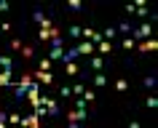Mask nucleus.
Masks as SVG:
<instances>
[{
	"instance_id": "obj_15",
	"label": "nucleus",
	"mask_w": 158,
	"mask_h": 128,
	"mask_svg": "<svg viewBox=\"0 0 158 128\" xmlns=\"http://www.w3.org/2000/svg\"><path fill=\"white\" fill-rule=\"evenodd\" d=\"M113 88H115V91H121V94H123V91H129V80H126V77H118L115 83H113Z\"/></svg>"
},
{
	"instance_id": "obj_23",
	"label": "nucleus",
	"mask_w": 158,
	"mask_h": 128,
	"mask_svg": "<svg viewBox=\"0 0 158 128\" xmlns=\"http://www.w3.org/2000/svg\"><path fill=\"white\" fill-rule=\"evenodd\" d=\"M81 99H83L86 104H94V99H97V96H94V91H91V88H86V91H83V96H81Z\"/></svg>"
},
{
	"instance_id": "obj_20",
	"label": "nucleus",
	"mask_w": 158,
	"mask_h": 128,
	"mask_svg": "<svg viewBox=\"0 0 158 128\" xmlns=\"http://www.w3.org/2000/svg\"><path fill=\"white\" fill-rule=\"evenodd\" d=\"M67 35H70V40H78V37H81V27H78V24H73L70 29H67Z\"/></svg>"
},
{
	"instance_id": "obj_7",
	"label": "nucleus",
	"mask_w": 158,
	"mask_h": 128,
	"mask_svg": "<svg viewBox=\"0 0 158 128\" xmlns=\"http://www.w3.org/2000/svg\"><path fill=\"white\" fill-rule=\"evenodd\" d=\"M22 128H40V118L38 115H30V118H22V123H19Z\"/></svg>"
},
{
	"instance_id": "obj_6",
	"label": "nucleus",
	"mask_w": 158,
	"mask_h": 128,
	"mask_svg": "<svg viewBox=\"0 0 158 128\" xmlns=\"http://www.w3.org/2000/svg\"><path fill=\"white\" fill-rule=\"evenodd\" d=\"M19 53H22V64H32V59H35V48H32V45H27V43H24V48H22Z\"/></svg>"
},
{
	"instance_id": "obj_31",
	"label": "nucleus",
	"mask_w": 158,
	"mask_h": 128,
	"mask_svg": "<svg viewBox=\"0 0 158 128\" xmlns=\"http://www.w3.org/2000/svg\"><path fill=\"white\" fill-rule=\"evenodd\" d=\"M148 107H150V110H153V107H158V99H156V96H153V94L148 96Z\"/></svg>"
},
{
	"instance_id": "obj_2",
	"label": "nucleus",
	"mask_w": 158,
	"mask_h": 128,
	"mask_svg": "<svg viewBox=\"0 0 158 128\" xmlns=\"http://www.w3.org/2000/svg\"><path fill=\"white\" fill-rule=\"evenodd\" d=\"M134 51H139V53H150V51H158V40H156V37H148V40L137 43V48H134Z\"/></svg>"
},
{
	"instance_id": "obj_17",
	"label": "nucleus",
	"mask_w": 158,
	"mask_h": 128,
	"mask_svg": "<svg viewBox=\"0 0 158 128\" xmlns=\"http://www.w3.org/2000/svg\"><path fill=\"white\" fill-rule=\"evenodd\" d=\"M8 48H11V51H14V53H19V51H22V48H24V43L19 40V37H14V40H8Z\"/></svg>"
},
{
	"instance_id": "obj_4",
	"label": "nucleus",
	"mask_w": 158,
	"mask_h": 128,
	"mask_svg": "<svg viewBox=\"0 0 158 128\" xmlns=\"http://www.w3.org/2000/svg\"><path fill=\"white\" fill-rule=\"evenodd\" d=\"M75 51H78V56H91V53H94V43L91 40H83V43L75 45Z\"/></svg>"
},
{
	"instance_id": "obj_14",
	"label": "nucleus",
	"mask_w": 158,
	"mask_h": 128,
	"mask_svg": "<svg viewBox=\"0 0 158 128\" xmlns=\"http://www.w3.org/2000/svg\"><path fill=\"white\" fill-rule=\"evenodd\" d=\"M11 77H14V72H0V88H8ZM11 88H14V85H11Z\"/></svg>"
},
{
	"instance_id": "obj_21",
	"label": "nucleus",
	"mask_w": 158,
	"mask_h": 128,
	"mask_svg": "<svg viewBox=\"0 0 158 128\" xmlns=\"http://www.w3.org/2000/svg\"><path fill=\"white\" fill-rule=\"evenodd\" d=\"M64 72H67V75H78V72H81V69H78V64H75V61H70V64H64Z\"/></svg>"
},
{
	"instance_id": "obj_12",
	"label": "nucleus",
	"mask_w": 158,
	"mask_h": 128,
	"mask_svg": "<svg viewBox=\"0 0 158 128\" xmlns=\"http://www.w3.org/2000/svg\"><path fill=\"white\" fill-rule=\"evenodd\" d=\"M62 56H64V48H59V45H54V48H51V53H48L51 61H62Z\"/></svg>"
},
{
	"instance_id": "obj_13",
	"label": "nucleus",
	"mask_w": 158,
	"mask_h": 128,
	"mask_svg": "<svg viewBox=\"0 0 158 128\" xmlns=\"http://www.w3.org/2000/svg\"><path fill=\"white\" fill-rule=\"evenodd\" d=\"M91 83L94 85H107V75H105V72H94V75H91Z\"/></svg>"
},
{
	"instance_id": "obj_5",
	"label": "nucleus",
	"mask_w": 158,
	"mask_h": 128,
	"mask_svg": "<svg viewBox=\"0 0 158 128\" xmlns=\"http://www.w3.org/2000/svg\"><path fill=\"white\" fill-rule=\"evenodd\" d=\"M32 19L38 21V24H40V29H51V27H54V21H51L48 16H43V11H35Z\"/></svg>"
},
{
	"instance_id": "obj_25",
	"label": "nucleus",
	"mask_w": 158,
	"mask_h": 128,
	"mask_svg": "<svg viewBox=\"0 0 158 128\" xmlns=\"http://www.w3.org/2000/svg\"><path fill=\"white\" fill-rule=\"evenodd\" d=\"M22 123V115H16V112H8V126H19Z\"/></svg>"
},
{
	"instance_id": "obj_8",
	"label": "nucleus",
	"mask_w": 158,
	"mask_h": 128,
	"mask_svg": "<svg viewBox=\"0 0 158 128\" xmlns=\"http://www.w3.org/2000/svg\"><path fill=\"white\" fill-rule=\"evenodd\" d=\"M97 51H99V56L105 59V56H110V53H113V43H110V40H102V43H97Z\"/></svg>"
},
{
	"instance_id": "obj_29",
	"label": "nucleus",
	"mask_w": 158,
	"mask_h": 128,
	"mask_svg": "<svg viewBox=\"0 0 158 128\" xmlns=\"http://www.w3.org/2000/svg\"><path fill=\"white\" fill-rule=\"evenodd\" d=\"M67 8H70V11H81V8H83V3H78V0H70V3H67Z\"/></svg>"
},
{
	"instance_id": "obj_11",
	"label": "nucleus",
	"mask_w": 158,
	"mask_h": 128,
	"mask_svg": "<svg viewBox=\"0 0 158 128\" xmlns=\"http://www.w3.org/2000/svg\"><path fill=\"white\" fill-rule=\"evenodd\" d=\"M121 48H123L126 53L134 51V48H137V40H134V37H123V40H121Z\"/></svg>"
},
{
	"instance_id": "obj_9",
	"label": "nucleus",
	"mask_w": 158,
	"mask_h": 128,
	"mask_svg": "<svg viewBox=\"0 0 158 128\" xmlns=\"http://www.w3.org/2000/svg\"><path fill=\"white\" fill-rule=\"evenodd\" d=\"M0 69L3 72H14V59L11 56H0Z\"/></svg>"
},
{
	"instance_id": "obj_3",
	"label": "nucleus",
	"mask_w": 158,
	"mask_h": 128,
	"mask_svg": "<svg viewBox=\"0 0 158 128\" xmlns=\"http://www.w3.org/2000/svg\"><path fill=\"white\" fill-rule=\"evenodd\" d=\"M148 37H153V27L150 24H142V27H137V29H134V40H148Z\"/></svg>"
},
{
	"instance_id": "obj_35",
	"label": "nucleus",
	"mask_w": 158,
	"mask_h": 128,
	"mask_svg": "<svg viewBox=\"0 0 158 128\" xmlns=\"http://www.w3.org/2000/svg\"><path fill=\"white\" fill-rule=\"evenodd\" d=\"M0 96H3V88H0Z\"/></svg>"
},
{
	"instance_id": "obj_34",
	"label": "nucleus",
	"mask_w": 158,
	"mask_h": 128,
	"mask_svg": "<svg viewBox=\"0 0 158 128\" xmlns=\"http://www.w3.org/2000/svg\"><path fill=\"white\" fill-rule=\"evenodd\" d=\"M129 128H142V126L137 123V120H131V123H129Z\"/></svg>"
},
{
	"instance_id": "obj_28",
	"label": "nucleus",
	"mask_w": 158,
	"mask_h": 128,
	"mask_svg": "<svg viewBox=\"0 0 158 128\" xmlns=\"http://www.w3.org/2000/svg\"><path fill=\"white\" fill-rule=\"evenodd\" d=\"M59 96H62V99L73 96V88H70V85H62V88H59Z\"/></svg>"
},
{
	"instance_id": "obj_26",
	"label": "nucleus",
	"mask_w": 158,
	"mask_h": 128,
	"mask_svg": "<svg viewBox=\"0 0 158 128\" xmlns=\"http://www.w3.org/2000/svg\"><path fill=\"white\" fill-rule=\"evenodd\" d=\"M129 29H131V21H121V24L115 27V32H123V35L129 32Z\"/></svg>"
},
{
	"instance_id": "obj_33",
	"label": "nucleus",
	"mask_w": 158,
	"mask_h": 128,
	"mask_svg": "<svg viewBox=\"0 0 158 128\" xmlns=\"http://www.w3.org/2000/svg\"><path fill=\"white\" fill-rule=\"evenodd\" d=\"M0 11H8V3L6 0H0Z\"/></svg>"
},
{
	"instance_id": "obj_32",
	"label": "nucleus",
	"mask_w": 158,
	"mask_h": 128,
	"mask_svg": "<svg viewBox=\"0 0 158 128\" xmlns=\"http://www.w3.org/2000/svg\"><path fill=\"white\" fill-rule=\"evenodd\" d=\"M67 128H83V126H81L78 120H67Z\"/></svg>"
},
{
	"instance_id": "obj_19",
	"label": "nucleus",
	"mask_w": 158,
	"mask_h": 128,
	"mask_svg": "<svg viewBox=\"0 0 158 128\" xmlns=\"http://www.w3.org/2000/svg\"><path fill=\"white\" fill-rule=\"evenodd\" d=\"M38 40H43V43H51V40H54L51 29H40V32H38Z\"/></svg>"
},
{
	"instance_id": "obj_22",
	"label": "nucleus",
	"mask_w": 158,
	"mask_h": 128,
	"mask_svg": "<svg viewBox=\"0 0 158 128\" xmlns=\"http://www.w3.org/2000/svg\"><path fill=\"white\" fill-rule=\"evenodd\" d=\"M83 91H86L83 83H73V96H78V99H81V96H83Z\"/></svg>"
},
{
	"instance_id": "obj_27",
	"label": "nucleus",
	"mask_w": 158,
	"mask_h": 128,
	"mask_svg": "<svg viewBox=\"0 0 158 128\" xmlns=\"http://www.w3.org/2000/svg\"><path fill=\"white\" fill-rule=\"evenodd\" d=\"M0 128H8V112L0 110Z\"/></svg>"
},
{
	"instance_id": "obj_10",
	"label": "nucleus",
	"mask_w": 158,
	"mask_h": 128,
	"mask_svg": "<svg viewBox=\"0 0 158 128\" xmlns=\"http://www.w3.org/2000/svg\"><path fill=\"white\" fill-rule=\"evenodd\" d=\"M89 64H91L94 72H102V67H105V59H102L99 53H97V56H91V61H89Z\"/></svg>"
},
{
	"instance_id": "obj_30",
	"label": "nucleus",
	"mask_w": 158,
	"mask_h": 128,
	"mask_svg": "<svg viewBox=\"0 0 158 128\" xmlns=\"http://www.w3.org/2000/svg\"><path fill=\"white\" fill-rule=\"evenodd\" d=\"M35 115H38V118H46V115H48V110L40 104V107H35Z\"/></svg>"
},
{
	"instance_id": "obj_18",
	"label": "nucleus",
	"mask_w": 158,
	"mask_h": 128,
	"mask_svg": "<svg viewBox=\"0 0 158 128\" xmlns=\"http://www.w3.org/2000/svg\"><path fill=\"white\" fill-rule=\"evenodd\" d=\"M156 83H158V77H156V75H148L145 80H142V85H145L148 91H153V88H156Z\"/></svg>"
},
{
	"instance_id": "obj_24",
	"label": "nucleus",
	"mask_w": 158,
	"mask_h": 128,
	"mask_svg": "<svg viewBox=\"0 0 158 128\" xmlns=\"http://www.w3.org/2000/svg\"><path fill=\"white\" fill-rule=\"evenodd\" d=\"M115 27H107V29H105V32H102V40H113V37H115Z\"/></svg>"
},
{
	"instance_id": "obj_1",
	"label": "nucleus",
	"mask_w": 158,
	"mask_h": 128,
	"mask_svg": "<svg viewBox=\"0 0 158 128\" xmlns=\"http://www.w3.org/2000/svg\"><path fill=\"white\" fill-rule=\"evenodd\" d=\"M32 83H35V80H32V75H30V69H24V72H22V80L14 83V99L22 102V99L27 96V91H30V85H32Z\"/></svg>"
},
{
	"instance_id": "obj_16",
	"label": "nucleus",
	"mask_w": 158,
	"mask_h": 128,
	"mask_svg": "<svg viewBox=\"0 0 158 128\" xmlns=\"http://www.w3.org/2000/svg\"><path fill=\"white\" fill-rule=\"evenodd\" d=\"M51 67H54V61H51L48 56H46V59H40V61H38V69H40V72H51Z\"/></svg>"
}]
</instances>
